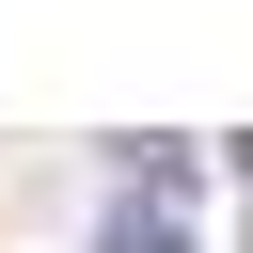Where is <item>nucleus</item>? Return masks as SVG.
I'll return each instance as SVG.
<instances>
[{
    "label": "nucleus",
    "mask_w": 253,
    "mask_h": 253,
    "mask_svg": "<svg viewBox=\"0 0 253 253\" xmlns=\"http://www.w3.org/2000/svg\"><path fill=\"white\" fill-rule=\"evenodd\" d=\"M95 253H174V206H126V221H111Z\"/></svg>",
    "instance_id": "obj_1"
}]
</instances>
